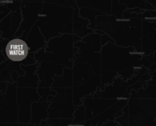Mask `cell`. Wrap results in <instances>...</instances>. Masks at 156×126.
Instances as JSON below:
<instances>
[{
	"mask_svg": "<svg viewBox=\"0 0 156 126\" xmlns=\"http://www.w3.org/2000/svg\"><path fill=\"white\" fill-rule=\"evenodd\" d=\"M96 30L111 37L114 44L120 47H133L137 53L142 51V19H118L111 15L96 17Z\"/></svg>",
	"mask_w": 156,
	"mask_h": 126,
	"instance_id": "obj_1",
	"label": "cell"
},
{
	"mask_svg": "<svg viewBox=\"0 0 156 126\" xmlns=\"http://www.w3.org/2000/svg\"><path fill=\"white\" fill-rule=\"evenodd\" d=\"M73 8L43 2V9L36 24L46 42L63 34H73Z\"/></svg>",
	"mask_w": 156,
	"mask_h": 126,
	"instance_id": "obj_2",
	"label": "cell"
},
{
	"mask_svg": "<svg viewBox=\"0 0 156 126\" xmlns=\"http://www.w3.org/2000/svg\"><path fill=\"white\" fill-rule=\"evenodd\" d=\"M73 34H63L59 37L50 38L46 46L34 53L36 61H50L72 69L76 60L74 56Z\"/></svg>",
	"mask_w": 156,
	"mask_h": 126,
	"instance_id": "obj_3",
	"label": "cell"
},
{
	"mask_svg": "<svg viewBox=\"0 0 156 126\" xmlns=\"http://www.w3.org/2000/svg\"><path fill=\"white\" fill-rule=\"evenodd\" d=\"M142 57L133 47H123L108 42L101 50V74L109 70L121 71L129 67H137Z\"/></svg>",
	"mask_w": 156,
	"mask_h": 126,
	"instance_id": "obj_4",
	"label": "cell"
},
{
	"mask_svg": "<svg viewBox=\"0 0 156 126\" xmlns=\"http://www.w3.org/2000/svg\"><path fill=\"white\" fill-rule=\"evenodd\" d=\"M78 51L74 54V64L85 62L92 67L96 75H101V35L93 32L74 43Z\"/></svg>",
	"mask_w": 156,
	"mask_h": 126,
	"instance_id": "obj_5",
	"label": "cell"
},
{
	"mask_svg": "<svg viewBox=\"0 0 156 126\" xmlns=\"http://www.w3.org/2000/svg\"><path fill=\"white\" fill-rule=\"evenodd\" d=\"M156 99H128L129 126H156Z\"/></svg>",
	"mask_w": 156,
	"mask_h": 126,
	"instance_id": "obj_6",
	"label": "cell"
},
{
	"mask_svg": "<svg viewBox=\"0 0 156 126\" xmlns=\"http://www.w3.org/2000/svg\"><path fill=\"white\" fill-rule=\"evenodd\" d=\"M5 93L0 91V122H18L17 83H7Z\"/></svg>",
	"mask_w": 156,
	"mask_h": 126,
	"instance_id": "obj_7",
	"label": "cell"
},
{
	"mask_svg": "<svg viewBox=\"0 0 156 126\" xmlns=\"http://www.w3.org/2000/svg\"><path fill=\"white\" fill-rule=\"evenodd\" d=\"M56 91L55 96H49L47 102H51L49 108L57 109L60 111V119H73V113L76 109L73 102L72 88H51Z\"/></svg>",
	"mask_w": 156,
	"mask_h": 126,
	"instance_id": "obj_8",
	"label": "cell"
},
{
	"mask_svg": "<svg viewBox=\"0 0 156 126\" xmlns=\"http://www.w3.org/2000/svg\"><path fill=\"white\" fill-rule=\"evenodd\" d=\"M41 96L37 88H17V104L18 106V122L28 123L30 119V107L34 102L39 100Z\"/></svg>",
	"mask_w": 156,
	"mask_h": 126,
	"instance_id": "obj_9",
	"label": "cell"
},
{
	"mask_svg": "<svg viewBox=\"0 0 156 126\" xmlns=\"http://www.w3.org/2000/svg\"><path fill=\"white\" fill-rule=\"evenodd\" d=\"M42 9L43 2H21L20 10L22 20L19 28L15 32L14 36L20 37L24 31L29 32L37 21Z\"/></svg>",
	"mask_w": 156,
	"mask_h": 126,
	"instance_id": "obj_10",
	"label": "cell"
},
{
	"mask_svg": "<svg viewBox=\"0 0 156 126\" xmlns=\"http://www.w3.org/2000/svg\"><path fill=\"white\" fill-rule=\"evenodd\" d=\"M65 66L61 64H54L50 61H39L36 73L39 77L37 87L44 88L50 87L53 82L55 76H61Z\"/></svg>",
	"mask_w": 156,
	"mask_h": 126,
	"instance_id": "obj_11",
	"label": "cell"
},
{
	"mask_svg": "<svg viewBox=\"0 0 156 126\" xmlns=\"http://www.w3.org/2000/svg\"><path fill=\"white\" fill-rule=\"evenodd\" d=\"M141 45L143 56L156 51V18L142 20Z\"/></svg>",
	"mask_w": 156,
	"mask_h": 126,
	"instance_id": "obj_12",
	"label": "cell"
},
{
	"mask_svg": "<svg viewBox=\"0 0 156 126\" xmlns=\"http://www.w3.org/2000/svg\"><path fill=\"white\" fill-rule=\"evenodd\" d=\"M127 99H119L116 103L110 106L95 117L85 121L84 126H101L108 121H114L123 114V109L127 105Z\"/></svg>",
	"mask_w": 156,
	"mask_h": 126,
	"instance_id": "obj_13",
	"label": "cell"
},
{
	"mask_svg": "<svg viewBox=\"0 0 156 126\" xmlns=\"http://www.w3.org/2000/svg\"><path fill=\"white\" fill-rule=\"evenodd\" d=\"M118 99H102V98H94L91 96H87L82 99V104L85 106V120H88L95 117L101 113L110 106L114 105Z\"/></svg>",
	"mask_w": 156,
	"mask_h": 126,
	"instance_id": "obj_14",
	"label": "cell"
},
{
	"mask_svg": "<svg viewBox=\"0 0 156 126\" xmlns=\"http://www.w3.org/2000/svg\"><path fill=\"white\" fill-rule=\"evenodd\" d=\"M29 48L25 41L18 37H15L9 40L5 47V57L12 61H21L28 55Z\"/></svg>",
	"mask_w": 156,
	"mask_h": 126,
	"instance_id": "obj_15",
	"label": "cell"
},
{
	"mask_svg": "<svg viewBox=\"0 0 156 126\" xmlns=\"http://www.w3.org/2000/svg\"><path fill=\"white\" fill-rule=\"evenodd\" d=\"M38 62L30 65L24 66L21 64V68L24 71L23 76L17 77V87L23 88H37L39 83V77L36 73Z\"/></svg>",
	"mask_w": 156,
	"mask_h": 126,
	"instance_id": "obj_16",
	"label": "cell"
},
{
	"mask_svg": "<svg viewBox=\"0 0 156 126\" xmlns=\"http://www.w3.org/2000/svg\"><path fill=\"white\" fill-rule=\"evenodd\" d=\"M129 87L126 81L123 80L120 77L117 76L113 83L106 86L103 90L101 91V98L102 99H119L123 97Z\"/></svg>",
	"mask_w": 156,
	"mask_h": 126,
	"instance_id": "obj_17",
	"label": "cell"
},
{
	"mask_svg": "<svg viewBox=\"0 0 156 126\" xmlns=\"http://www.w3.org/2000/svg\"><path fill=\"white\" fill-rule=\"evenodd\" d=\"M36 62V60L34 57H31L30 55H27L21 61L15 62V61H10L9 64H8L6 68L0 73V81H4V82L12 83H14V81L11 80V75H12V72L15 70L20 76H23L24 74V71L21 68V64H23L24 66H27L30 65V64H35Z\"/></svg>",
	"mask_w": 156,
	"mask_h": 126,
	"instance_id": "obj_18",
	"label": "cell"
},
{
	"mask_svg": "<svg viewBox=\"0 0 156 126\" xmlns=\"http://www.w3.org/2000/svg\"><path fill=\"white\" fill-rule=\"evenodd\" d=\"M73 8V35L80 37V38H83L89 34L93 33L94 31L88 28V25L89 24V21L86 18H82L79 15V9L75 2Z\"/></svg>",
	"mask_w": 156,
	"mask_h": 126,
	"instance_id": "obj_19",
	"label": "cell"
},
{
	"mask_svg": "<svg viewBox=\"0 0 156 126\" xmlns=\"http://www.w3.org/2000/svg\"><path fill=\"white\" fill-rule=\"evenodd\" d=\"M25 42L28 46L29 54L35 53L47 44L44 35L41 34L39 28L36 24L29 31Z\"/></svg>",
	"mask_w": 156,
	"mask_h": 126,
	"instance_id": "obj_20",
	"label": "cell"
},
{
	"mask_svg": "<svg viewBox=\"0 0 156 126\" xmlns=\"http://www.w3.org/2000/svg\"><path fill=\"white\" fill-rule=\"evenodd\" d=\"M49 106L44 105L42 102V98H40L39 100L34 102L30 107V119L28 123L40 124L41 121L47 120L48 118L47 108Z\"/></svg>",
	"mask_w": 156,
	"mask_h": 126,
	"instance_id": "obj_21",
	"label": "cell"
},
{
	"mask_svg": "<svg viewBox=\"0 0 156 126\" xmlns=\"http://www.w3.org/2000/svg\"><path fill=\"white\" fill-rule=\"evenodd\" d=\"M50 88H73V70L64 67L61 76H55Z\"/></svg>",
	"mask_w": 156,
	"mask_h": 126,
	"instance_id": "obj_22",
	"label": "cell"
},
{
	"mask_svg": "<svg viewBox=\"0 0 156 126\" xmlns=\"http://www.w3.org/2000/svg\"><path fill=\"white\" fill-rule=\"evenodd\" d=\"M79 14L82 18H86L89 21V24L88 25V28L92 29L94 32L96 30V17L98 15H106V14L95 10L92 8L86 7L80 8L79 10Z\"/></svg>",
	"mask_w": 156,
	"mask_h": 126,
	"instance_id": "obj_23",
	"label": "cell"
},
{
	"mask_svg": "<svg viewBox=\"0 0 156 126\" xmlns=\"http://www.w3.org/2000/svg\"><path fill=\"white\" fill-rule=\"evenodd\" d=\"M129 99H156V86L147 85L146 88H141L137 91L133 90Z\"/></svg>",
	"mask_w": 156,
	"mask_h": 126,
	"instance_id": "obj_24",
	"label": "cell"
},
{
	"mask_svg": "<svg viewBox=\"0 0 156 126\" xmlns=\"http://www.w3.org/2000/svg\"><path fill=\"white\" fill-rule=\"evenodd\" d=\"M11 20H12V14L10 13L0 21V32H1V38H5V39L11 40L12 35H11V31H12V25H11Z\"/></svg>",
	"mask_w": 156,
	"mask_h": 126,
	"instance_id": "obj_25",
	"label": "cell"
},
{
	"mask_svg": "<svg viewBox=\"0 0 156 126\" xmlns=\"http://www.w3.org/2000/svg\"><path fill=\"white\" fill-rule=\"evenodd\" d=\"M91 8L106 15H111V0H92Z\"/></svg>",
	"mask_w": 156,
	"mask_h": 126,
	"instance_id": "obj_26",
	"label": "cell"
},
{
	"mask_svg": "<svg viewBox=\"0 0 156 126\" xmlns=\"http://www.w3.org/2000/svg\"><path fill=\"white\" fill-rule=\"evenodd\" d=\"M85 121V113L84 105L78 106L73 113V119L72 122L73 125H84Z\"/></svg>",
	"mask_w": 156,
	"mask_h": 126,
	"instance_id": "obj_27",
	"label": "cell"
},
{
	"mask_svg": "<svg viewBox=\"0 0 156 126\" xmlns=\"http://www.w3.org/2000/svg\"><path fill=\"white\" fill-rule=\"evenodd\" d=\"M117 76H118V73L117 71H113V70H109L105 73H101V87L100 90L101 91L104 90L106 86L110 85L113 83L114 80L115 79Z\"/></svg>",
	"mask_w": 156,
	"mask_h": 126,
	"instance_id": "obj_28",
	"label": "cell"
},
{
	"mask_svg": "<svg viewBox=\"0 0 156 126\" xmlns=\"http://www.w3.org/2000/svg\"><path fill=\"white\" fill-rule=\"evenodd\" d=\"M126 6L120 4L119 0H111V15L118 19H123V13L126 9Z\"/></svg>",
	"mask_w": 156,
	"mask_h": 126,
	"instance_id": "obj_29",
	"label": "cell"
},
{
	"mask_svg": "<svg viewBox=\"0 0 156 126\" xmlns=\"http://www.w3.org/2000/svg\"><path fill=\"white\" fill-rule=\"evenodd\" d=\"M11 14H12V20H11L12 31H11V35H12V39L14 38V35H15V32L19 28L22 18H21V13L20 9L16 10L15 12H11Z\"/></svg>",
	"mask_w": 156,
	"mask_h": 126,
	"instance_id": "obj_30",
	"label": "cell"
},
{
	"mask_svg": "<svg viewBox=\"0 0 156 126\" xmlns=\"http://www.w3.org/2000/svg\"><path fill=\"white\" fill-rule=\"evenodd\" d=\"M119 2L126 5L127 9L139 8L143 10H146V0H119Z\"/></svg>",
	"mask_w": 156,
	"mask_h": 126,
	"instance_id": "obj_31",
	"label": "cell"
},
{
	"mask_svg": "<svg viewBox=\"0 0 156 126\" xmlns=\"http://www.w3.org/2000/svg\"><path fill=\"white\" fill-rule=\"evenodd\" d=\"M37 93L39 94V96L42 98L43 103L47 106H50L51 104V102L46 101L47 100V98L49 96H55L56 94V91L52 90L50 87H49V88H47V87H44V88L37 87Z\"/></svg>",
	"mask_w": 156,
	"mask_h": 126,
	"instance_id": "obj_32",
	"label": "cell"
},
{
	"mask_svg": "<svg viewBox=\"0 0 156 126\" xmlns=\"http://www.w3.org/2000/svg\"><path fill=\"white\" fill-rule=\"evenodd\" d=\"M139 69H140V67L139 68H137V67H129V68L126 69L125 70L117 71V73H118L119 77L121 78L123 80L126 81L127 80L130 79L131 77L135 76L137 72L139 71Z\"/></svg>",
	"mask_w": 156,
	"mask_h": 126,
	"instance_id": "obj_33",
	"label": "cell"
},
{
	"mask_svg": "<svg viewBox=\"0 0 156 126\" xmlns=\"http://www.w3.org/2000/svg\"><path fill=\"white\" fill-rule=\"evenodd\" d=\"M114 121L120 126H129V111L127 105L123 109V114L116 118Z\"/></svg>",
	"mask_w": 156,
	"mask_h": 126,
	"instance_id": "obj_34",
	"label": "cell"
},
{
	"mask_svg": "<svg viewBox=\"0 0 156 126\" xmlns=\"http://www.w3.org/2000/svg\"><path fill=\"white\" fill-rule=\"evenodd\" d=\"M44 2L51 3V4H56L59 6H65V7H73L74 0H45Z\"/></svg>",
	"mask_w": 156,
	"mask_h": 126,
	"instance_id": "obj_35",
	"label": "cell"
},
{
	"mask_svg": "<svg viewBox=\"0 0 156 126\" xmlns=\"http://www.w3.org/2000/svg\"><path fill=\"white\" fill-rule=\"evenodd\" d=\"M131 18H143L142 13H134L125 10L123 13V19H131Z\"/></svg>",
	"mask_w": 156,
	"mask_h": 126,
	"instance_id": "obj_36",
	"label": "cell"
},
{
	"mask_svg": "<svg viewBox=\"0 0 156 126\" xmlns=\"http://www.w3.org/2000/svg\"><path fill=\"white\" fill-rule=\"evenodd\" d=\"M74 2L76 3L79 9L83 7L91 8L92 0H74Z\"/></svg>",
	"mask_w": 156,
	"mask_h": 126,
	"instance_id": "obj_37",
	"label": "cell"
},
{
	"mask_svg": "<svg viewBox=\"0 0 156 126\" xmlns=\"http://www.w3.org/2000/svg\"><path fill=\"white\" fill-rule=\"evenodd\" d=\"M143 15V19H152V18H156V10H145Z\"/></svg>",
	"mask_w": 156,
	"mask_h": 126,
	"instance_id": "obj_38",
	"label": "cell"
},
{
	"mask_svg": "<svg viewBox=\"0 0 156 126\" xmlns=\"http://www.w3.org/2000/svg\"><path fill=\"white\" fill-rule=\"evenodd\" d=\"M0 126H34L30 123H20V122H0Z\"/></svg>",
	"mask_w": 156,
	"mask_h": 126,
	"instance_id": "obj_39",
	"label": "cell"
},
{
	"mask_svg": "<svg viewBox=\"0 0 156 126\" xmlns=\"http://www.w3.org/2000/svg\"><path fill=\"white\" fill-rule=\"evenodd\" d=\"M108 42H111L114 44V41L111 37L108 36L107 34H104V35H101V47L104 46L105 44H106Z\"/></svg>",
	"mask_w": 156,
	"mask_h": 126,
	"instance_id": "obj_40",
	"label": "cell"
},
{
	"mask_svg": "<svg viewBox=\"0 0 156 126\" xmlns=\"http://www.w3.org/2000/svg\"><path fill=\"white\" fill-rule=\"evenodd\" d=\"M9 41V39L2 38H1V36H0V51L2 52L4 57H5V54L6 45L8 44Z\"/></svg>",
	"mask_w": 156,
	"mask_h": 126,
	"instance_id": "obj_41",
	"label": "cell"
},
{
	"mask_svg": "<svg viewBox=\"0 0 156 126\" xmlns=\"http://www.w3.org/2000/svg\"><path fill=\"white\" fill-rule=\"evenodd\" d=\"M8 83L7 82H4V81H0V91L2 93H5L7 89Z\"/></svg>",
	"mask_w": 156,
	"mask_h": 126,
	"instance_id": "obj_42",
	"label": "cell"
},
{
	"mask_svg": "<svg viewBox=\"0 0 156 126\" xmlns=\"http://www.w3.org/2000/svg\"><path fill=\"white\" fill-rule=\"evenodd\" d=\"M9 61H10V60L7 59L6 61H3V62L0 63V73H1L2 71H3V70H5V69L6 68V67H7L8 64L9 63Z\"/></svg>",
	"mask_w": 156,
	"mask_h": 126,
	"instance_id": "obj_43",
	"label": "cell"
},
{
	"mask_svg": "<svg viewBox=\"0 0 156 126\" xmlns=\"http://www.w3.org/2000/svg\"><path fill=\"white\" fill-rule=\"evenodd\" d=\"M101 126H117V123L115 121H108V122L104 123Z\"/></svg>",
	"mask_w": 156,
	"mask_h": 126,
	"instance_id": "obj_44",
	"label": "cell"
},
{
	"mask_svg": "<svg viewBox=\"0 0 156 126\" xmlns=\"http://www.w3.org/2000/svg\"><path fill=\"white\" fill-rule=\"evenodd\" d=\"M81 39H82V38H80V37H78L76 36V35H73V42L74 43H76L77 41H81Z\"/></svg>",
	"mask_w": 156,
	"mask_h": 126,
	"instance_id": "obj_45",
	"label": "cell"
},
{
	"mask_svg": "<svg viewBox=\"0 0 156 126\" xmlns=\"http://www.w3.org/2000/svg\"><path fill=\"white\" fill-rule=\"evenodd\" d=\"M6 60H7V59H6V58L4 57L2 52L0 51V63L3 62V61H6Z\"/></svg>",
	"mask_w": 156,
	"mask_h": 126,
	"instance_id": "obj_46",
	"label": "cell"
},
{
	"mask_svg": "<svg viewBox=\"0 0 156 126\" xmlns=\"http://www.w3.org/2000/svg\"><path fill=\"white\" fill-rule=\"evenodd\" d=\"M147 2L150 3V4H152V6H154V7L156 9V0H146Z\"/></svg>",
	"mask_w": 156,
	"mask_h": 126,
	"instance_id": "obj_47",
	"label": "cell"
},
{
	"mask_svg": "<svg viewBox=\"0 0 156 126\" xmlns=\"http://www.w3.org/2000/svg\"><path fill=\"white\" fill-rule=\"evenodd\" d=\"M24 2H44L45 0H22Z\"/></svg>",
	"mask_w": 156,
	"mask_h": 126,
	"instance_id": "obj_48",
	"label": "cell"
},
{
	"mask_svg": "<svg viewBox=\"0 0 156 126\" xmlns=\"http://www.w3.org/2000/svg\"><path fill=\"white\" fill-rule=\"evenodd\" d=\"M9 1H15V2L18 1V2H21V1H22V0H9Z\"/></svg>",
	"mask_w": 156,
	"mask_h": 126,
	"instance_id": "obj_49",
	"label": "cell"
},
{
	"mask_svg": "<svg viewBox=\"0 0 156 126\" xmlns=\"http://www.w3.org/2000/svg\"><path fill=\"white\" fill-rule=\"evenodd\" d=\"M69 126H84V125H69Z\"/></svg>",
	"mask_w": 156,
	"mask_h": 126,
	"instance_id": "obj_50",
	"label": "cell"
},
{
	"mask_svg": "<svg viewBox=\"0 0 156 126\" xmlns=\"http://www.w3.org/2000/svg\"><path fill=\"white\" fill-rule=\"evenodd\" d=\"M117 126H120V125H118V124H117Z\"/></svg>",
	"mask_w": 156,
	"mask_h": 126,
	"instance_id": "obj_51",
	"label": "cell"
}]
</instances>
